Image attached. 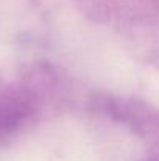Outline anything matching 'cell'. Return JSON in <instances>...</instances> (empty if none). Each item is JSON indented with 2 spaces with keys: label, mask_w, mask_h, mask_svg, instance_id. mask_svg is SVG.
Segmentation results:
<instances>
[]
</instances>
